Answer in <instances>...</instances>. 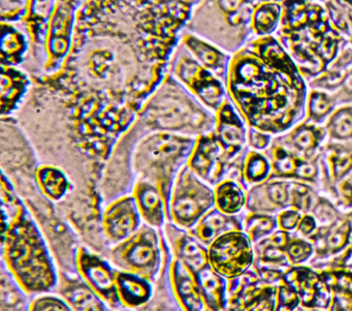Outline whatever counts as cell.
<instances>
[{"label": "cell", "mask_w": 352, "mask_h": 311, "mask_svg": "<svg viewBox=\"0 0 352 311\" xmlns=\"http://www.w3.org/2000/svg\"><path fill=\"white\" fill-rule=\"evenodd\" d=\"M352 69V45L349 43L340 50L333 63L325 71L331 72L340 77L345 78L346 74Z\"/></svg>", "instance_id": "484cf974"}, {"label": "cell", "mask_w": 352, "mask_h": 311, "mask_svg": "<svg viewBox=\"0 0 352 311\" xmlns=\"http://www.w3.org/2000/svg\"><path fill=\"white\" fill-rule=\"evenodd\" d=\"M112 259L125 271L153 279L162 263L160 238L153 226L146 222L142 224L131 236L114 247Z\"/></svg>", "instance_id": "5b68a950"}, {"label": "cell", "mask_w": 352, "mask_h": 311, "mask_svg": "<svg viewBox=\"0 0 352 311\" xmlns=\"http://www.w3.org/2000/svg\"><path fill=\"white\" fill-rule=\"evenodd\" d=\"M215 206V195L185 164L175 176L168 208L170 222L190 230L199 218Z\"/></svg>", "instance_id": "277c9868"}, {"label": "cell", "mask_w": 352, "mask_h": 311, "mask_svg": "<svg viewBox=\"0 0 352 311\" xmlns=\"http://www.w3.org/2000/svg\"><path fill=\"white\" fill-rule=\"evenodd\" d=\"M314 133L315 131L310 127H302L296 131V133L294 135V143L300 149H312L316 144V137H315Z\"/></svg>", "instance_id": "f546056e"}, {"label": "cell", "mask_w": 352, "mask_h": 311, "mask_svg": "<svg viewBox=\"0 0 352 311\" xmlns=\"http://www.w3.org/2000/svg\"><path fill=\"white\" fill-rule=\"evenodd\" d=\"M236 228V220L215 207L206 212L189 232L206 246H209L218 237Z\"/></svg>", "instance_id": "e0dca14e"}, {"label": "cell", "mask_w": 352, "mask_h": 311, "mask_svg": "<svg viewBox=\"0 0 352 311\" xmlns=\"http://www.w3.org/2000/svg\"><path fill=\"white\" fill-rule=\"evenodd\" d=\"M288 253L294 261H302L310 255L311 246L306 242L298 241V242L290 244V246L288 247Z\"/></svg>", "instance_id": "d6a6232c"}, {"label": "cell", "mask_w": 352, "mask_h": 311, "mask_svg": "<svg viewBox=\"0 0 352 311\" xmlns=\"http://www.w3.org/2000/svg\"><path fill=\"white\" fill-rule=\"evenodd\" d=\"M38 179L41 189L51 199H60L67 191V178L57 169L51 167L41 168L38 172Z\"/></svg>", "instance_id": "cb8c5ba5"}, {"label": "cell", "mask_w": 352, "mask_h": 311, "mask_svg": "<svg viewBox=\"0 0 352 311\" xmlns=\"http://www.w3.org/2000/svg\"><path fill=\"white\" fill-rule=\"evenodd\" d=\"M267 193L272 201L277 204H285L288 201V193L285 185L282 183H273L267 189Z\"/></svg>", "instance_id": "836d02e7"}, {"label": "cell", "mask_w": 352, "mask_h": 311, "mask_svg": "<svg viewBox=\"0 0 352 311\" xmlns=\"http://www.w3.org/2000/svg\"><path fill=\"white\" fill-rule=\"evenodd\" d=\"M329 131L337 139L352 137V105H346L336 109L329 116Z\"/></svg>", "instance_id": "d4e9b609"}, {"label": "cell", "mask_w": 352, "mask_h": 311, "mask_svg": "<svg viewBox=\"0 0 352 311\" xmlns=\"http://www.w3.org/2000/svg\"><path fill=\"white\" fill-rule=\"evenodd\" d=\"M30 310H72L69 304L56 297H41L32 301Z\"/></svg>", "instance_id": "83f0119b"}, {"label": "cell", "mask_w": 352, "mask_h": 311, "mask_svg": "<svg viewBox=\"0 0 352 311\" xmlns=\"http://www.w3.org/2000/svg\"><path fill=\"white\" fill-rule=\"evenodd\" d=\"M185 43L203 67L226 83L232 55L197 39L188 38Z\"/></svg>", "instance_id": "ac0fdd59"}, {"label": "cell", "mask_w": 352, "mask_h": 311, "mask_svg": "<svg viewBox=\"0 0 352 311\" xmlns=\"http://www.w3.org/2000/svg\"><path fill=\"white\" fill-rule=\"evenodd\" d=\"M250 139L251 145H252L253 147L258 148V149L265 147V145L267 144V141H269V139H267L265 136H263V133H256V131L251 133Z\"/></svg>", "instance_id": "d590c367"}, {"label": "cell", "mask_w": 352, "mask_h": 311, "mask_svg": "<svg viewBox=\"0 0 352 311\" xmlns=\"http://www.w3.org/2000/svg\"><path fill=\"white\" fill-rule=\"evenodd\" d=\"M77 268L84 282L109 306H122L116 288L117 271L104 259L80 248L77 255Z\"/></svg>", "instance_id": "52a82bcc"}, {"label": "cell", "mask_w": 352, "mask_h": 311, "mask_svg": "<svg viewBox=\"0 0 352 311\" xmlns=\"http://www.w3.org/2000/svg\"><path fill=\"white\" fill-rule=\"evenodd\" d=\"M315 1H317V3H325L327 1H329V0H315Z\"/></svg>", "instance_id": "74e56055"}, {"label": "cell", "mask_w": 352, "mask_h": 311, "mask_svg": "<svg viewBox=\"0 0 352 311\" xmlns=\"http://www.w3.org/2000/svg\"><path fill=\"white\" fill-rule=\"evenodd\" d=\"M181 65L183 67L178 71L179 77L189 86L201 102L205 103L213 110L217 111L228 100L226 82L216 77L209 69L195 61V63L190 61V65L185 61L181 63Z\"/></svg>", "instance_id": "9c48e42d"}, {"label": "cell", "mask_w": 352, "mask_h": 311, "mask_svg": "<svg viewBox=\"0 0 352 311\" xmlns=\"http://www.w3.org/2000/svg\"><path fill=\"white\" fill-rule=\"evenodd\" d=\"M272 228H273V222L269 217H254L249 222V233L253 240H256L258 237L267 234Z\"/></svg>", "instance_id": "4dcf8cb0"}, {"label": "cell", "mask_w": 352, "mask_h": 311, "mask_svg": "<svg viewBox=\"0 0 352 311\" xmlns=\"http://www.w3.org/2000/svg\"><path fill=\"white\" fill-rule=\"evenodd\" d=\"M282 3L267 1L255 6L252 14V30L256 38L276 36L281 26Z\"/></svg>", "instance_id": "d6986e66"}, {"label": "cell", "mask_w": 352, "mask_h": 311, "mask_svg": "<svg viewBox=\"0 0 352 311\" xmlns=\"http://www.w3.org/2000/svg\"><path fill=\"white\" fill-rule=\"evenodd\" d=\"M226 89L251 125L282 131L307 114L308 82L280 41L255 38L232 55Z\"/></svg>", "instance_id": "6da1fadb"}, {"label": "cell", "mask_w": 352, "mask_h": 311, "mask_svg": "<svg viewBox=\"0 0 352 311\" xmlns=\"http://www.w3.org/2000/svg\"><path fill=\"white\" fill-rule=\"evenodd\" d=\"M206 309L219 310L226 306V282L209 263L195 271Z\"/></svg>", "instance_id": "2e32d148"}, {"label": "cell", "mask_w": 352, "mask_h": 311, "mask_svg": "<svg viewBox=\"0 0 352 311\" xmlns=\"http://www.w3.org/2000/svg\"><path fill=\"white\" fill-rule=\"evenodd\" d=\"M307 82L320 75L349 41L329 22L323 3L310 0L276 34Z\"/></svg>", "instance_id": "7a4b0ae2"}, {"label": "cell", "mask_w": 352, "mask_h": 311, "mask_svg": "<svg viewBox=\"0 0 352 311\" xmlns=\"http://www.w3.org/2000/svg\"><path fill=\"white\" fill-rule=\"evenodd\" d=\"M323 5L333 28L350 42L352 40V0H329Z\"/></svg>", "instance_id": "44dd1931"}, {"label": "cell", "mask_w": 352, "mask_h": 311, "mask_svg": "<svg viewBox=\"0 0 352 311\" xmlns=\"http://www.w3.org/2000/svg\"><path fill=\"white\" fill-rule=\"evenodd\" d=\"M164 232L175 259L184 261L195 271L209 263L208 246L195 238L189 230L181 228L172 222L166 224Z\"/></svg>", "instance_id": "8fae6325"}, {"label": "cell", "mask_w": 352, "mask_h": 311, "mask_svg": "<svg viewBox=\"0 0 352 311\" xmlns=\"http://www.w3.org/2000/svg\"><path fill=\"white\" fill-rule=\"evenodd\" d=\"M86 283V282H85ZM65 292H63V296L65 297L69 302L71 306L76 309H84V310H107L108 307L106 303L94 292L91 288L87 283L85 286L83 284L73 283L65 288Z\"/></svg>", "instance_id": "7402d4cb"}, {"label": "cell", "mask_w": 352, "mask_h": 311, "mask_svg": "<svg viewBox=\"0 0 352 311\" xmlns=\"http://www.w3.org/2000/svg\"><path fill=\"white\" fill-rule=\"evenodd\" d=\"M336 102L338 106H346V105H352V69L346 74L341 87L333 92Z\"/></svg>", "instance_id": "f1b7e54d"}, {"label": "cell", "mask_w": 352, "mask_h": 311, "mask_svg": "<svg viewBox=\"0 0 352 311\" xmlns=\"http://www.w3.org/2000/svg\"><path fill=\"white\" fill-rule=\"evenodd\" d=\"M267 164L261 156H252L247 162L245 175L252 182L261 180L267 173Z\"/></svg>", "instance_id": "4316f807"}, {"label": "cell", "mask_w": 352, "mask_h": 311, "mask_svg": "<svg viewBox=\"0 0 352 311\" xmlns=\"http://www.w3.org/2000/svg\"><path fill=\"white\" fill-rule=\"evenodd\" d=\"M170 278L173 292L183 309L205 310L195 270L181 259H174L170 266Z\"/></svg>", "instance_id": "7c38bea8"}, {"label": "cell", "mask_w": 352, "mask_h": 311, "mask_svg": "<svg viewBox=\"0 0 352 311\" xmlns=\"http://www.w3.org/2000/svg\"><path fill=\"white\" fill-rule=\"evenodd\" d=\"M216 112V137L228 156H234L245 142L244 125L230 100H226Z\"/></svg>", "instance_id": "4fadbf2b"}, {"label": "cell", "mask_w": 352, "mask_h": 311, "mask_svg": "<svg viewBox=\"0 0 352 311\" xmlns=\"http://www.w3.org/2000/svg\"><path fill=\"white\" fill-rule=\"evenodd\" d=\"M116 288L121 305L127 308L143 306L153 292L150 279L125 270L116 273Z\"/></svg>", "instance_id": "9a60e30c"}, {"label": "cell", "mask_w": 352, "mask_h": 311, "mask_svg": "<svg viewBox=\"0 0 352 311\" xmlns=\"http://www.w3.org/2000/svg\"><path fill=\"white\" fill-rule=\"evenodd\" d=\"M141 219L135 197H121L113 202L104 211V233L114 242H121L142 226Z\"/></svg>", "instance_id": "30bf717a"}, {"label": "cell", "mask_w": 352, "mask_h": 311, "mask_svg": "<svg viewBox=\"0 0 352 311\" xmlns=\"http://www.w3.org/2000/svg\"><path fill=\"white\" fill-rule=\"evenodd\" d=\"M338 105L331 92L310 89L307 98V115L314 121H322L333 114Z\"/></svg>", "instance_id": "603a6c76"}, {"label": "cell", "mask_w": 352, "mask_h": 311, "mask_svg": "<svg viewBox=\"0 0 352 311\" xmlns=\"http://www.w3.org/2000/svg\"><path fill=\"white\" fill-rule=\"evenodd\" d=\"M133 197L139 208L142 219L153 228H162L170 218L168 208L162 191L151 183L139 182L133 189Z\"/></svg>", "instance_id": "5bb4252c"}, {"label": "cell", "mask_w": 352, "mask_h": 311, "mask_svg": "<svg viewBox=\"0 0 352 311\" xmlns=\"http://www.w3.org/2000/svg\"><path fill=\"white\" fill-rule=\"evenodd\" d=\"M208 259L211 267L223 277H239L252 261L249 239L238 230L226 233L208 246Z\"/></svg>", "instance_id": "8992f818"}, {"label": "cell", "mask_w": 352, "mask_h": 311, "mask_svg": "<svg viewBox=\"0 0 352 311\" xmlns=\"http://www.w3.org/2000/svg\"><path fill=\"white\" fill-rule=\"evenodd\" d=\"M226 156H228V152L216 135L211 133L197 138L186 164L201 180L217 184L223 174Z\"/></svg>", "instance_id": "ba28073f"}, {"label": "cell", "mask_w": 352, "mask_h": 311, "mask_svg": "<svg viewBox=\"0 0 352 311\" xmlns=\"http://www.w3.org/2000/svg\"><path fill=\"white\" fill-rule=\"evenodd\" d=\"M298 214L294 211H287L281 216L280 222L284 228H292L296 226V222L298 220Z\"/></svg>", "instance_id": "e575fe53"}, {"label": "cell", "mask_w": 352, "mask_h": 311, "mask_svg": "<svg viewBox=\"0 0 352 311\" xmlns=\"http://www.w3.org/2000/svg\"><path fill=\"white\" fill-rule=\"evenodd\" d=\"M215 207L226 214H234L242 209L245 197L241 187L232 180H222L214 189Z\"/></svg>", "instance_id": "ffe728a7"}, {"label": "cell", "mask_w": 352, "mask_h": 311, "mask_svg": "<svg viewBox=\"0 0 352 311\" xmlns=\"http://www.w3.org/2000/svg\"><path fill=\"white\" fill-rule=\"evenodd\" d=\"M314 222L311 217H305L300 222V230H302V234H309L311 230L314 228Z\"/></svg>", "instance_id": "8d00e7d4"}, {"label": "cell", "mask_w": 352, "mask_h": 311, "mask_svg": "<svg viewBox=\"0 0 352 311\" xmlns=\"http://www.w3.org/2000/svg\"><path fill=\"white\" fill-rule=\"evenodd\" d=\"M348 233H349V224H342L341 226L331 230L327 238L329 248H341L347 240Z\"/></svg>", "instance_id": "1f68e13d"}, {"label": "cell", "mask_w": 352, "mask_h": 311, "mask_svg": "<svg viewBox=\"0 0 352 311\" xmlns=\"http://www.w3.org/2000/svg\"><path fill=\"white\" fill-rule=\"evenodd\" d=\"M38 236L32 222L22 216L12 224V228L8 230L7 238L3 237V240H7L6 257L16 279H20L25 265H32L36 292L48 290L56 281L54 269Z\"/></svg>", "instance_id": "3957f363"}]
</instances>
